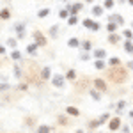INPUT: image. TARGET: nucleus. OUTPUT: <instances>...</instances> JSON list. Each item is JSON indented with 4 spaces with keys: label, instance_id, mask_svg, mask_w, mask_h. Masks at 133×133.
<instances>
[{
    "label": "nucleus",
    "instance_id": "obj_29",
    "mask_svg": "<svg viewBox=\"0 0 133 133\" xmlns=\"http://www.w3.org/2000/svg\"><path fill=\"white\" fill-rule=\"evenodd\" d=\"M68 110H69V114H78V110H76V108H68Z\"/></svg>",
    "mask_w": 133,
    "mask_h": 133
},
{
    "label": "nucleus",
    "instance_id": "obj_21",
    "mask_svg": "<svg viewBox=\"0 0 133 133\" xmlns=\"http://www.w3.org/2000/svg\"><path fill=\"white\" fill-rule=\"evenodd\" d=\"M82 48H83V50H89V48H91V41H83L82 43Z\"/></svg>",
    "mask_w": 133,
    "mask_h": 133
},
{
    "label": "nucleus",
    "instance_id": "obj_15",
    "mask_svg": "<svg viewBox=\"0 0 133 133\" xmlns=\"http://www.w3.org/2000/svg\"><path fill=\"white\" fill-rule=\"evenodd\" d=\"M48 14H50V9H41L39 12H37V16H39V18H46Z\"/></svg>",
    "mask_w": 133,
    "mask_h": 133
},
{
    "label": "nucleus",
    "instance_id": "obj_19",
    "mask_svg": "<svg viewBox=\"0 0 133 133\" xmlns=\"http://www.w3.org/2000/svg\"><path fill=\"white\" fill-rule=\"evenodd\" d=\"M114 2H115V0H105V7H107V9L114 7Z\"/></svg>",
    "mask_w": 133,
    "mask_h": 133
},
{
    "label": "nucleus",
    "instance_id": "obj_32",
    "mask_svg": "<svg viewBox=\"0 0 133 133\" xmlns=\"http://www.w3.org/2000/svg\"><path fill=\"white\" fill-rule=\"evenodd\" d=\"M128 2H130V4H131V5H133V0H128Z\"/></svg>",
    "mask_w": 133,
    "mask_h": 133
},
{
    "label": "nucleus",
    "instance_id": "obj_20",
    "mask_svg": "<svg viewBox=\"0 0 133 133\" xmlns=\"http://www.w3.org/2000/svg\"><path fill=\"white\" fill-rule=\"evenodd\" d=\"M53 83H55V85H62V76H55V78H53Z\"/></svg>",
    "mask_w": 133,
    "mask_h": 133
},
{
    "label": "nucleus",
    "instance_id": "obj_6",
    "mask_svg": "<svg viewBox=\"0 0 133 133\" xmlns=\"http://www.w3.org/2000/svg\"><path fill=\"white\" fill-rule=\"evenodd\" d=\"M117 27H119V25H117L115 21H108V25H107V30H108L110 34H112V32H115V30H117Z\"/></svg>",
    "mask_w": 133,
    "mask_h": 133
},
{
    "label": "nucleus",
    "instance_id": "obj_3",
    "mask_svg": "<svg viewBox=\"0 0 133 133\" xmlns=\"http://www.w3.org/2000/svg\"><path fill=\"white\" fill-rule=\"evenodd\" d=\"M69 7V11H71V14H78L80 11H82L83 4H80V2H76V4H73V5H68Z\"/></svg>",
    "mask_w": 133,
    "mask_h": 133
},
{
    "label": "nucleus",
    "instance_id": "obj_25",
    "mask_svg": "<svg viewBox=\"0 0 133 133\" xmlns=\"http://www.w3.org/2000/svg\"><path fill=\"white\" fill-rule=\"evenodd\" d=\"M96 85H98L99 89H105V83H103V80H96Z\"/></svg>",
    "mask_w": 133,
    "mask_h": 133
},
{
    "label": "nucleus",
    "instance_id": "obj_10",
    "mask_svg": "<svg viewBox=\"0 0 133 133\" xmlns=\"http://www.w3.org/2000/svg\"><path fill=\"white\" fill-rule=\"evenodd\" d=\"M92 14H94V16H101L103 14V7L101 5H94V7H92Z\"/></svg>",
    "mask_w": 133,
    "mask_h": 133
},
{
    "label": "nucleus",
    "instance_id": "obj_5",
    "mask_svg": "<svg viewBox=\"0 0 133 133\" xmlns=\"http://www.w3.org/2000/svg\"><path fill=\"white\" fill-rule=\"evenodd\" d=\"M16 32H18L20 39H23V36H25V25H23V23H18V25H16Z\"/></svg>",
    "mask_w": 133,
    "mask_h": 133
},
{
    "label": "nucleus",
    "instance_id": "obj_23",
    "mask_svg": "<svg viewBox=\"0 0 133 133\" xmlns=\"http://www.w3.org/2000/svg\"><path fill=\"white\" fill-rule=\"evenodd\" d=\"M43 76H44V78H48V76H50V69H48V68H44V69H43Z\"/></svg>",
    "mask_w": 133,
    "mask_h": 133
},
{
    "label": "nucleus",
    "instance_id": "obj_16",
    "mask_svg": "<svg viewBox=\"0 0 133 133\" xmlns=\"http://www.w3.org/2000/svg\"><path fill=\"white\" fill-rule=\"evenodd\" d=\"M11 57H12L14 61H20V59H21V53H20L18 50H12V53H11Z\"/></svg>",
    "mask_w": 133,
    "mask_h": 133
},
{
    "label": "nucleus",
    "instance_id": "obj_24",
    "mask_svg": "<svg viewBox=\"0 0 133 133\" xmlns=\"http://www.w3.org/2000/svg\"><path fill=\"white\" fill-rule=\"evenodd\" d=\"M7 44H9L11 48H14V46H16V39H9V41H7Z\"/></svg>",
    "mask_w": 133,
    "mask_h": 133
},
{
    "label": "nucleus",
    "instance_id": "obj_9",
    "mask_svg": "<svg viewBox=\"0 0 133 133\" xmlns=\"http://www.w3.org/2000/svg\"><path fill=\"white\" fill-rule=\"evenodd\" d=\"M59 16H61V18H64V20H66V18H69V16H71V11H69V7L62 9L61 12H59Z\"/></svg>",
    "mask_w": 133,
    "mask_h": 133
},
{
    "label": "nucleus",
    "instance_id": "obj_22",
    "mask_svg": "<svg viewBox=\"0 0 133 133\" xmlns=\"http://www.w3.org/2000/svg\"><path fill=\"white\" fill-rule=\"evenodd\" d=\"M103 66H105L103 61H96V68H98V69H103Z\"/></svg>",
    "mask_w": 133,
    "mask_h": 133
},
{
    "label": "nucleus",
    "instance_id": "obj_13",
    "mask_svg": "<svg viewBox=\"0 0 133 133\" xmlns=\"http://www.w3.org/2000/svg\"><path fill=\"white\" fill-rule=\"evenodd\" d=\"M124 50L130 51V53H133V43H131V39H128V41L124 43Z\"/></svg>",
    "mask_w": 133,
    "mask_h": 133
},
{
    "label": "nucleus",
    "instance_id": "obj_33",
    "mask_svg": "<svg viewBox=\"0 0 133 133\" xmlns=\"http://www.w3.org/2000/svg\"><path fill=\"white\" fill-rule=\"evenodd\" d=\"M85 2H94V0H85Z\"/></svg>",
    "mask_w": 133,
    "mask_h": 133
},
{
    "label": "nucleus",
    "instance_id": "obj_4",
    "mask_svg": "<svg viewBox=\"0 0 133 133\" xmlns=\"http://www.w3.org/2000/svg\"><path fill=\"white\" fill-rule=\"evenodd\" d=\"M108 20H110V21H115L117 25H123V23H124V18L121 16V14H112Z\"/></svg>",
    "mask_w": 133,
    "mask_h": 133
},
{
    "label": "nucleus",
    "instance_id": "obj_30",
    "mask_svg": "<svg viewBox=\"0 0 133 133\" xmlns=\"http://www.w3.org/2000/svg\"><path fill=\"white\" fill-rule=\"evenodd\" d=\"M4 53H5V48H4V46H0V55H4Z\"/></svg>",
    "mask_w": 133,
    "mask_h": 133
},
{
    "label": "nucleus",
    "instance_id": "obj_12",
    "mask_svg": "<svg viewBox=\"0 0 133 133\" xmlns=\"http://www.w3.org/2000/svg\"><path fill=\"white\" fill-rule=\"evenodd\" d=\"M68 44H69L71 48H76V46H80V41H78L76 37H71V39L68 41Z\"/></svg>",
    "mask_w": 133,
    "mask_h": 133
},
{
    "label": "nucleus",
    "instance_id": "obj_18",
    "mask_svg": "<svg viewBox=\"0 0 133 133\" xmlns=\"http://www.w3.org/2000/svg\"><path fill=\"white\" fill-rule=\"evenodd\" d=\"M123 36L126 39H133V32L131 30H123Z\"/></svg>",
    "mask_w": 133,
    "mask_h": 133
},
{
    "label": "nucleus",
    "instance_id": "obj_31",
    "mask_svg": "<svg viewBox=\"0 0 133 133\" xmlns=\"http://www.w3.org/2000/svg\"><path fill=\"white\" fill-rule=\"evenodd\" d=\"M2 89H7V83H2V85H0V91H2Z\"/></svg>",
    "mask_w": 133,
    "mask_h": 133
},
{
    "label": "nucleus",
    "instance_id": "obj_2",
    "mask_svg": "<svg viewBox=\"0 0 133 133\" xmlns=\"http://www.w3.org/2000/svg\"><path fill=\"white\" fill-rule=\"evenodd\" d=\"M34 39H36V43H37L39 46H44V44H46V39H44V36H43L39 30L34 32Z\"/></svg>",
    "mask_w": 133,
    "mask_h": 133
},
{
    "label": "nucleus",
    "instance_id": "obj_11",
    "mask_svg": "<svg viewBox=\"0 0 133 133\" xmlns=\"http://www.w3.org/2000/svg\"><path fill=\"white\" fill-rule=\"evenodd\" d=\"M119 39H121V37H119V36H117V34H115V32H112V34H110V36H108V41L112 43V44H115V43L119 41Z\"/></svg>",
    "mask_w": 133,
    "mask_h": 133
},
{
    "label": "nucleus",
    "instance_id": "obj_27",
    "mask_svg": "<svg viewBox=\"0 0 133 133\" xmlns=\"http://www.w3.org/2000/svg\"><path fill=\"white\" fill-rule=\"evenodd\" d=\"M48 131V128H46V126H43V128H39V133H46Z\"/></svg>",
    "mask_w": 133,
    "mask_h": 133
},
{
    "label": "nucleus",
    "instance_id": "obj_28",
    "mask_svg": "<svg viewBox=\"0 0 133 133\" xmlns=\"http://www.w3.org/2000/svg\"><path fill=\"white\" fill-rule=\"evenodd\" d=\"M68 78H75V71H69V73H68Z\"/></svg>",
    "mask_w": 133,
    "mask_h": 133
},
{
    "label": "nucleus",
    "instance_id": "obj_17",
    "mask_svg": "<svg viewBox=\"0 0 133 133\" xmlns=\"http://www.w3.org/2000/svg\"><path fill=\"white\" fill-rule=\"evenodd\" d=\"M94 57H96V59H103V57H105V50H96L94 51Z\"/></svg>",
    "mask_w": 133,
    "mask_h": 133
},
{
    "label": "nucleus",
    "instance_id": "obj_14",
    "mask_svg": "<svg viewBox=\"0 0 133 133\" xmlns=\"http://www.w3.org/2000/svg\"><path fill=\"white\" fill-rule=\"evenodd\" d=\"M68 23H69V25H76V23H78V16H76V14H71V16L68 18Z\"/></svg>",
    "mask_w": 133,
    "mask_h": 133
},
{
    "label": "nucleus",
    "instance_id": "obj_1",
    "mask_svg": "<svg viewBox=\"0 0 133 133\" xmlns=\"http://www.w3.org/2000/svg\"><path fill=\"white\" fill-rule=\"evenodd\" d=\"M83 27H85V29H91V30H99V23L94 21V20H91V18L83 20Z\"/></svg>",
    "mask_w": 133,
    "mask_h": 133
},
{
    "label": "nucleus",
    "instance_id": "obj_7",
    "mask_svg": "<svg viewBox=\"0 0 133 133\" xmlns=\"http://www.w3.org/2000/svg\"><path fill=\"white\" fill-rule=\"evenodd\" d=\"M37 46H39L37 43H34V44H29V46H27V51H29L30 55H36V51H37Z\"/></svg>",
    "mask_w": 133,
    "mask_h": 133
},
{
    "label": "nucleus",
    "instance_id": "obj_26",
    "mask_svg": "<svg viewBox=\"0 0 133 133\" xmlns=\"http://www.w3.org/2000/svg\"><path fill=\"white\" fill-rule=\"evenodd\" d=\"M110 64H112V66H117V64H119V59H110Z\"/></svg>",
    "mask_w": 133,
    "mask_h": 133
},
{
    "label": "nucleus",
    "instance_id": "obj_8",
    "mask_svg": "<svg viewBox=\"0 0 133 133\" xmlns=\"http://www.w3.org/2000/svg\"><path fill=\"white\" fill-rule=\"evenodd\" d=\"M0 18H2V20H9L11 18V11L9 9H2L0 11Z\"/></svg>",
    "mask_w": 133,
    "mask_h": 133
}]
</instances>
